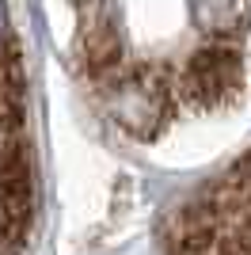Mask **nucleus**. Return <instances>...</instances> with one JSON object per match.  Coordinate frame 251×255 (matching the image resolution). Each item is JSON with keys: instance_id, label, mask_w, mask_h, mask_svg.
Listing matches in <instances>:
<instances>
[{"instance_id": "obj_2", "label": "nucleus", "mask_w": 251, "mask_h": 255, "mask_svg": "<svg viewBox=\"0 0 251 255\" xmlns=\"http://www.w3.org/2000/svg\"><path fill=\"white\" fill-rule=\"evenodd\" d=\"M38 213L31 88L11 0H0V255H27Z\"/></svg>"}, {"instance_id": "obj_1", "label": "nucleus", "mask_w": 251, "mask_h": 255, "mask_svg": "<svg viewBox=\"0 0 251 255\" xmlns=\"http://www.w3.org/2000/svg\"><path fill=\"white\" fill-rule=\"evenodd\" d=\"M95 103L133 141L213 126L248 99L251 0H69Z\"/></svg>"}, {"instance_id": "obj_3", "label": "nucleus", "mask_w": 251, "mask_h": 255, "mask_svg": "<svg viewBox=\"0 0 251 255\" xmlns=\"http://www.w3.org/2000/svg\"><path fill=\"white\" fill-rule=\"evenodd\" d=\"M164 255H251V149L171 210Z\"/></svg>"}]
</instances>
